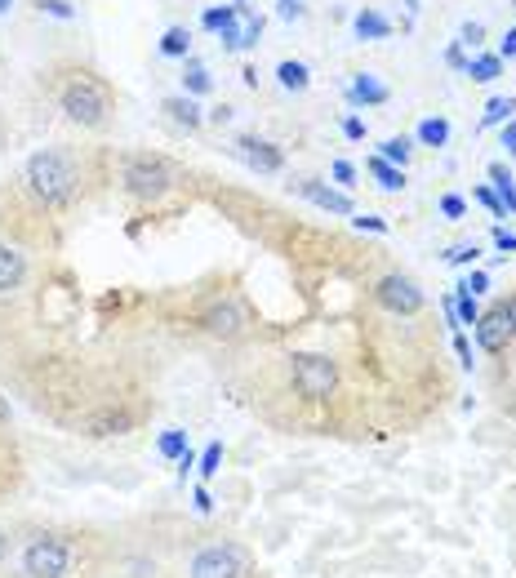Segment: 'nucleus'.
<instances>
[{
    "label": "nucleus",
    "instance_id": "a19ab883",
    "mask_svg": "<svg viewBox=\"0 0 516 578\" xmlns=\"http://www.w3.org/2000/svg\"><path fill=\"white\" fill-rule=\"evenodd\" d=\"M499 58H516V27L499 36Z\"/></svg>",
    "mask_w": 516,
    "mask_h": 578
},
{
    "label": "nucleus",
    "instance_id": "2eb2a0df",
    "mask_svg": "<svg viewBox=\"0 0 516 578\" xmlns=\"http://www.w3.org/2000/svg\"><path fill=\"white\" fill-rule=\"evenodd\" d=\"M387 99H392V89L383 85L374 71H356V80H352V102H365V107H383Z\"/></svg>",
    "mask_w": 516,
    "mask_h": 578
},
{
    "label": "nucleus",
    "instance_id": "c756f323",
    "mask_svg": "<svg viewBox=\"0 0 516 578\" xmlns=\"http://www.w3.org/2000/svg\"><path fill=\"white\" fill-rule=\"evenodd\" d=\"M161 454H165V458H183V454H187V436H183L178 427L165 432V436H161Z\"/></svg>",
    "mask_w": 516,
    "mask_h": 578
},
{
    "label": "nucleus",
    "instance_id": "79ce46f5",
    "mask_svg": "<svg viewBox=\"0 0 516 578\" xmlns=\"http://www.w3.org/2000/svg\"><path fill=\"white\" fill-rule=\"evenodd\" d=\"M446 63L449 68H458V71H468V58H463V45H458V40L446 49Z\"/></svg>",
    "mask_w": 516,
    "mask_h": 578
},
{
    "label": "nucleus",
    "instance_id": "4468645a",
    "mask_svg": "<svg viewBox=\"0 0 516 578\" xmlns=\"http://www.w3.org/2000/svg\"><path fill=\"white\" fill-rule=\"evenodd\" d=\"M258 36H263V18L249 14L245 0H237V32H232V45H227V49H254Z\"/></svg>",
    "mask_w": 516,
    "mask_h": 578
},
{
    "label": "nucleus",
    "instance_id": "7c9ffc66",
    "mask_svg": "<svg viewBox=\"0 0 516 578\" xmlns=\"http://www.w3.org/2000/svg\"><path fill=\"white\" fill-rule=\"evenodd\" d=\"M218 468H223V445H218V441H214V445H209V449H205V454H201V477H218Z\"/></svg>",
    "mask_w": 516,
    "mask_h": 578
},
{
    "label": "nucleus",
    "instance_id": "3c124183",
    "mask_svg": "<svg viewBox=\"0 0 516 578\" xmlns=\"http://www.w3.org/2000/svg\"><path fill=\"white\" fill-rule=\"evenodd\" d=\"M5 561H9V534L0 530V565H5Z\"/></svg>",
    "mask_w": 516,
    "mask_h": 578
},
{
    "label": "nucleus",
    "instance_id": "20e7f679",
    "mask_svg": "<svg viewBox=\"0 0 516 578\" xmlns=\"http://www.w3.org/2000/svg\"><path fill=\"white\" fill-rule=\"evenodd\" d=\"M121 187L134 196V201L156 205L161 196L174 192V165L165 156H152V152H134L121 161Z\"/></svg>",
    "mask_w": 516,
    "mask_h": 578
},
{
    "label": "nucleus",
    "instance_id": "39448f33",
    "mask_svg": "<svg viewBox=\"0 0 516 578\" xmlns=\"http://www.w3.org/2000/svg\"><path fill=\"white\" fill-rule=\"evenodd\" d=\"M254 574V556L249 547L237 539H218L192 552L187 561V578H249Z\"/></svg>",
    "mask_w": 516,
    "mask_h": 578
},
{
    "label": "nucleus",
    "instance_id": "aec40b11",
    "mask_svg": "<svg viewBox=\"0 0 516 578\" xmlns=\"http://www.w3.org/2000/svg\"><path fill=\"white\" fill-rule=\"evenodd\" d=\"M490 187H494V196L503 201V209H512L516 218V178L508 165H490Z\"/></svg>",
    "mask_w": 516,
    "mask_h": 578
},
{
    "label": "nucleus",
    "instance_id": "37998d69",
    "mask_svg": "<svg viewBox=\"0 0 516 578\" xmlns=\"http://www.w3.org/2000/svg\"><path fill=\"white\" fill-rule=\"evenodd\" d=\"M454 352H458V361H463V365L472 370V342L463 339V334H454Z\"/></svg>",
    "mask_w": 516,
    "mask_h": 578
},
{
    "label": "nucleus",
    "instance_id": "423d86ee",
    "mask_svg": "<svg viewBox=\"0 0 516 578\" xmlns=\"http://www.w3.org/2000/svg\"><path fill=\"white\" fill-rule=\"evenodd\" d=\"M71 565H76V547L63 534H36V539H27L23 556H18L23 578H68Z\"/></svg>",
    "mask_w": 516,
    "mask_h": 578
},
{
    "label": "nucleus",
    "instance_id": "bb28decb",
    "mask_svg": "<svg viewBox=\"0 0 516 578\" xmlns=\"http://www.w3.org/2000/svg\"><path fill=\"white\" fill-rule=\"evenodd\" d=\"M183 85H187V94H209V89H214L209 71L201 68L196 58H187V71H183Z\"/></svg>",
    "mask_w": 516,
    "mask_h": 578
},
{
    "label": "nucleus",
    "instance_id": "f257e3e1",
    "mask_svg": "<svg viewBox=\"0 0 516 578\" xmlns=\"http://www.w3.org/2000/svg\"><path fill=\"white\" fill-rule=\"evenodd\" d=\"M23 183L40 209H68L80 192V170L63 147H40L23 165Z\"/></svg>",
    "mask_w": 516,
    "mask_h": 578
},
{
    "label": "nucleus",
    "instance_id": "c85d7f7f",
    "mask_svg": "<svg viewBox=\"0 0 516 578\" xmlns=\"http://www.w3.org/2000/svg\"><path fill=\"white\" fill-rule=\"evenodd\" d=\"M477 258H481L477 245H449L446 249V263H454V268H468V263H477Z\"/></svg>",
    "mask_w": 516,
    "mask_h": 578
},
{
    "label": "nucleus",
    "instance_id": "2f4dec72",
    "mask_svg": "<svg viewBox=\"0 0 516 578\" xmlns=\"http://www.w3.org/2000/svg\"><path fill=\"white\" fill-rule=\"evenodd\" d=\"M36 9H40V14H49V18H63V23L76 18V9H71L68 0H36Z\"/></svg>",
    "mask_w": 516,
    "mask_h": 578
},
{
    "label": "nucleus",
    "instance_id": "7ed1b4c3",
    "mask_svg": "<svg viewBox=\"0 0 516 578\" xmlns=\"http://www.w3.org/2000/svg\"><path fill=\"white\" fill-rule=\"evenodd\" d=\"M58 107H63V116H68L71 125H80V130H103L107 121H111V99H107V89L94 80V76H85V71H76L71 80H63Z\"/></svg>",
    "mask_w": 516,
    "mask_h": 578
},
{
    "label": "nucleus",
    "instance_id": "f8f14e48",
    "mask_svg": "<svg viewBox=\"0 0 516 578\" xmlns=\"http://www.w3.org/2000/svg\"><path fill=\"white\" fill-rule=\"evenodd\" d=\"M237 156H241L249 170H258V173H280V170H285V152H280L276 142H268V138H258V134H241V138H237Z\"/></svg>",
    "mask_w": 516,
    "mask_h": 578
},
{
    "label": "nucleus",
    "instance_id": "4c0bfd02",
    "mask_svg": "<svg viewBox=\"0 0 516 578\" xmlns=\"http://www.w3.org/2000/svg\"><path fill=\"white\" fill-rule=\"evenodd\" d=\"M330 173H334V183H343V187H352V183H356V170H352L347 161H334V165H330Z\"/></svg>",
    "mask_w": 516,
    "mask_h": 578
},
{
    "label": "nucleus",
    "instance_id": "1a4fd4ad",
    "mask_svg": "<svg viewBox=\"0 0 516 578\" xmlns=\"http://www.w3.org/2000/svg\"><path fill=\"white\" fill-rule=\"evenodd\" d=\"M134 409L125 405H103L94 409V414H85L80 418V436H90V441H107V436H125V432H134Z\"/></svg>",
    "mask_w": 516,
    "mask_h": 578
},
{
    "label": "nucleus",
    "instance_id": "ea45409f",
    "mask_svg": "<svg viewBox=\"0 0 516 578\" xmlns=\"http://www.w3.org/2000/svg\"><path fill=\"white\" fill-rule=\"evenodd\" d=\"M343 134L352 138V142H361V138H365V121H361V116H343Z\"/></svg>",
    "mask_w": 516,
    "mask_h": 578
},
{
    "label": "nucleus",
    "instance_id": "49530a36",
    "mask_svg": "<svg viewBox=\"0 0 516 578\" xmlns=\"http://www.w3.org/2000/svg\"><path fill=\"white\" fill-rule=\"evenodd\" d=\"M494 245H499V249H512V254H516V236L508 232V227H494Z\"/></svg>",
    "mask_w": 516,
    "mask_h": 578
},
{
    "label": "nucleus",
    "instance_id": "9d476101",
    "mask_svg": "<svg viewBox=\"0 0 516 578\" xmlns=\"http://www.w3.org/2000/svg\"><path fill=\"white\" fill-rule=\"evenodd\" d=\"M290 187H294V196H303V201H311L316 209H325V214H334V218H352V214H356L352 196L339 192V187H330V183H321V178H299V183H290Z\"/></svg>",
    "mask_w": 516,
    "mask_h": 578
},
{
    "label": "nucleus",
    "instance_id": "f704fd0d",
    "mask_svg": "<svg viewBox=\"0 0 516 578\" xmlns=\"http://www.w3.org/2000/svg\"><path fill=\"white\" fill-rule=\"evenodd\" d=\"M458 45H472V49H481V45H485V27H481V23H463Z\"/></svg>",
    "mask_w": 516,
    "mask_h": 578
},
{
    "label": "nucleus",
    "instance_id": "72a5a7b5",
    "mask_svg": "<svg viewBox=\"0 0 516 578\" xmlns=\"http://www.w3.org/2000/svg\"><path fill=\"white\" fill-rule=\"evenodd\" d=\"M361 232H379V236H387V218H379V214H356L352 218Z\"/></svg>",
    "mask_w": 516,
    "mask_h": 578
},
{
    "label": "nucleus",
    "instance_id": "cd10ccee",
    "mask_svg": "<svg viewBox=\"0 0 516 578\" xmlns=\"http://www.w3.org/2000/svg\"><path fill=\"white\" fill-rule=\"evenodd\" d=\"M454 311H458L463 325H477V321H481V307H477V299H472L463 285H458V294H454Z\"/></svg>",
    "mask_w": 516,
    "mask_h": 578
},
{
    "label": "nucleus",
    "instance_id": "a878e982",
    "mask_svg": "<svg viewBox=\"0 0 516 578\" xmlns=\"http://www.w3.org/2000/svg\"><path fill=\"white\" fill-rule=\"evenodd\" d=\"M516 111V99H490L481 111V130H490V125H508Z\"/></svg>",
    "mask_w": 516,
    "mask_h": 578
},
{
    "label": "nucleus",
    "instance_id": "9b49d317",
    "mask_svg": "<svg viewBox=\"0 0 516 578\" xmlns=\"http://www.w3.org/2000/svg\"><path fill=\"white\" fill-rule=\"evenodd\" d=\"M472 334H477V347H481L485 356H503L508 347H512V325H508V316L499 311V303L490 307V311H481V321L472 325Z\"/></svg>",
    "mask_w": 516,
    "mask_h": 578
},
{
    "label": "nucleus",
    "instance_id": "e433bc0d",
    "mask_svg": "<svg viewBox=\"0 0 516 578\" xmlns=\"http://www.w3.org/2000/svg\"><path fill=\"white\" fill-rule=\"evenodd\" d=\"M276 14H280L285 23H294V18H303V5H299V0H276Z\"/></svg>",
    "mask_w": 516,
    "mask_h": 578
},
{
    "label": "nucleus",
    "instance_id": "dca6fc26",
    "mask_svg": "<svg viewBox=\"0 0 516 578\" xmlns=\"http://www.w3.org/2000/svg\"><path fill=\"white\" fill-rule=\"evenodd\" d=\"M201 23H205L209 32L223 36V49L232 45V32H237V5H209L205 14H201Z\"/></svg>",
    "mask_w": 516,
    "mask_h": 578
},
{
    "label": "nucleus",
    "instance_id": "412c9836",
    "mask_svg": "<svg viewBox=\"0 0 516 578\" xmlns=\"http://www.w3.org/2000/svg\"><path fill=\"white\" fill-rule=\"evenodd\" d=\"M414 138H418L423 147H446L449 142V121L446 116H427V121H418Z\"/></svg>",
    "mask_w": 516,
    "mask_h": 578
},
{
    "label": "nucleus",
    "instance_id": "58836bf2",
    "mask_svg": "<svg viewBox=\"0 0 516 578\" xmlns=\"http://www.w3.org/2000/svg\"><path fill=\"white\" fill-rule=\"evenodd\" d=\"M463 289L477 299V294H485V289H490V276H485V272H472L468 280H463Z\"/></svg>",
    "mask_w": 516,
    "mask_h": 578
},
{
    "label": "nucleus",
    "instance_id": "f03ea898",
    "mask_svg": "<svg viewBox=\"0 0 516 578\" xmlns=\"http://www.w3.org/2000/svg\"><path fill=\"white\" fill-rule=\"evenodd\" d=\"M339 383H343V370L334 356H325V352H294L290 356V387L308 405H330L339 396Z\"/></svg>",
    "mask_w": 516,
    "mask_h": 578
},
{
    "label": "nucleus",
    "instance_id": "5701e85b",
    "mask_svg": "<svg viewBox=\"0 0 516 578\" xmlns=\"http://www.w3.org/2000/svg\"><path fill=\"white\" fill-rule=\"evenodd\" d=\"M161 54L165 58H192V32L187 27H170L161 36Z\"/></svg>",
    "mask_w": 516,
    "mask_h": 578
},
{
    "label": "nucleus",
    "instance_id": "a18cd8bd",
    "mask_svg": "<svg viewBox=\"0 0 516 578\" xmlns=\"http://www.w3.org/2000/svg\"><path fill=\"white\" fill-rule=\"evenodd\" d=\"M130 578H156V561H130Z\"/></svg>",
    "mask_w": 516,
    "mask_h": 578
},
{
    "label": "nucleus",
    "instance_id": "ddd939ff",
    "mask_svg": "<svg viewBox=\"0 0 516 578\" xmlns=\"http://www.w3.org/2000/svg\"><path fill=\"white\" fill-rule=\"evenodd\" d=\"M23 280H27V254H23L18 245H5V240H0V299L14 294Z\"/></svg>",
    "mask_w": 516,
    "mask_h": 578
},
{
    "label": "nucleus",
    "instance_id": "393cba45",
    "mask_svg": "<svg viewBox=\"0 0 516 578\" xmlns=\"http://www.w3.org/2000/svg\"><path fill=\"white\" fill-rule=\"evenodd\" d=\"M383 161H387V165H396V170H405V165H410V156H414V142L405 134L401 138H387V142H383V152H379Z\"/></svg>",
    "mask_w": 516,
    "mask_h": 578
},
{
    "label": "nucleus",
    "instance_id": "b1692460",
    "mask_svg": "<svg viewBox=\"0 0 516 578\" xmlns=\"http://www.w3.org/2000/svg\"><path fill=\"white\" fill-rule=\"evenodd\" d=\"M499 71H503V58H499V54H477V58H468V76L481 80V85L499 80Z\"/></svg>",
    "mask_w": 516,
    "mask_h": 578
},
{
    "label": "nucleus",
    "instance_id": "603ef678",
    "mask_svg": "<svg viewBox=\"0 0 516 578\" xmlns=\"http://www.w3.org/2000/svg\"><path fill=\"white\" fill-rule=\"evenodd\" d=\"M503 409H508V414L516 418V396H508V401H503Z\"/></svg>",
    "mask_w": 516,
    "mask_h": 578
},
{
    "label": "nucleus",
    "instance_id": "c03bdc74",
    "mask_svg": "<svg viewBox=\"0 0 516 578\" xmlns=\"http://www.w3.org/2000/svg\"><path fill=\"white\" fill-rule=\"evenodd\" d=\"M192 503H196V511H201V516H205V511H214V499H209V489H205V485H196Z\"/></svg>",
    "mask_w": 516,
    "mask_h": 578
},
{
    "label": "nucleus",
    "instance_id": "4be33fe9",
    "mask_svg": "<svg viewBox=\"0 0 516 578\" xmlns=\"http://www.w3.org/2000/svg\"><path fill=\"white\" fill-rule=\"evenodd\" d=\"M365 165H370V173L379 178V187H383V192H405V170H396V165H387L383 156H370Z\"/></svg>",
    "mask_w": 516,
    "mask_h": 578
},
{
    "label": "nucleus",
    "instance_id": "8fccbe9b",
    "mask_svg": "<svg viewBox=\"0 0 516 578\" xmlns=\"http://www.w3.org/2000/svg\"><path fill=\"white\" fill-rule=\"evenodd\" d=\"M209 121H214V125H227V121H232V107H227V102H223V107H214V111H209Z\"/></svg>",
    "mask_w": 516,
    "mask_h": 578
},
{
    "label": "nucleus",
    "instance_id": "09e8293b",
    "mask_svg": "<svg viewBox=\"0 0 516 578\" xmlns=\"http://www.w3.org/2000/svg\"><path fill=\"white\" fill-rule=\"evenodd\" d=\"M503 147H508V156L516 161V121H508V125H503Z\"/></svg>",
    "mask_w": 516,
    "mask_h": 578
},
{
    "label": "nucleus",
    "instance_id": "0eeeda50",
    "mask_svg": "<svg viewBox=\"0 0 516 578\" xmlns=\"http://www.w3.org/2000/svg\"><path fill=\"white\" fill-rule=\"evenodd\" d=\"M374 303L383 311H392V316H418L423 303H427V294H423V285L405 272H387L374 280Z\"/></svg>",
    "mask_w": 516,
    "mask_h": 578
},
{
    "label": "nucleus",
    "instance_id": "a211bd4d",
    "mask_svg": "<svg viewBox=\"0 0 516 578\" xmlns=\"http://www.w3.org/2000/svg\"><path fill=\"white\" fill-rule=\"evenodd\" d=\"M165 111H170L174 125H187V130H201L205 125V111L196 107V99H165Z\"/></svg>",
    "mask_w": 516,
    "mask_h": 578
},
{
    "label": "nucleus",
    "instance_id": "864d4df0",
    "mask_svg": "<svg viewBox=\"0 0 516 578\" xmlns=\"http://www.w3.org/2000/svg\"><path fill=\"white\" fill-rule=\"evenodd\" d=\"M9 5H14V0H0V14H5V9H9Z\"/></svg>",
    "mask_w": 516,
    "mask_h": 578
},
{
    "label": "nucleus",
    "instance_id": "6ab92c4d",
    "mask_svg": "<svg viewBox=\"0 0 516 578\" xmlns=\"http://www.w3.org/2000/svg\"><path fill=\"white\" fill-rule=\"evenodd\" d=\"M276 80H280V89H290V94H303L311 85V71L308 63H294V58H285L280 68H276Z\"/></svg>",
    "mask_w": 516,
    "mask_h": 578
},
{
    "label": "nucleus",
    "instance_id": "de8ad7c7",
    "mask_svg": "<svg viewBox=\"0 0 516 578\" xmlns=\"http://www.w3.org/2000/svg\"><path fill=\"white\" fill-rule=\"evenodd\" d=\"M499 311L508 316V325H512V339H516V294H508V299L499 303Z\"/></svg>",
    "mask_w": 516,
    "mask_h": 578
},
{
    "label": "nucleus",
    "instance_id": "6e6552de",
    "mask_svg": "<svg viewBox=\"0 0 516 578\" xmlns=\"http://www.w3.org/2000/svg\"><path fill=\"white\" fill-rule=\"evenodd\" d=\"M201 325H205V334H214V339H223V342H232V339H241V334H245L249 316H245L241 299H237V294H227V299H214V303L205 307Z\"/></svg>",
    "mask_w": 516,
    "mask_h": 578
},
{
    "label": "nucleus",
    "instance_id": "f3484780",
    "mask_svg": "<svg viewBox=\"0 0 516 578\" xmlns=\"http://www.w3.org/2000/svg\"><path fill=\"white\" fill-rule=\"evenodd\" d=\"M352 32L361 36V40H387V36H392V23L383 18L379 9H361V14L352 18Z\"/></svg>",
    "mask_w": 516,
    "mask_h": 578
},
{
    "label": "nucleus",
    "instance_id": "c9c22d12",
    "mask_svg": "<svg viewBox=\"0 0 516 578\" xmlns=\"http://www.w3.org/2000/svg\"><path fill=\"white\" fill-rule=\"evenodd\" d=\"M477 201H481L485 209H490V214H494V218H503V214H508V209H503V201H499V196H494V187H477Z\"/></svg>",
    "mask_w": 516,
    "mask_h": 578
},
{
    "label": "nucleus",
    "instance_id": "473e14b6",
    "mask_svg": "<svg viewBox=\"0 0 516 578\" xmlns=\"http://www.w3.org/2000/svg\"><path fill=\"white\" fill-rule=\"evenodd\" d=\"M441 214H446V218H463V214H468V201H463L458 192H446V196H441Z\"/></svg>",
    "mask_w": 516,
    "mask_h": 578
}]
</instances>
